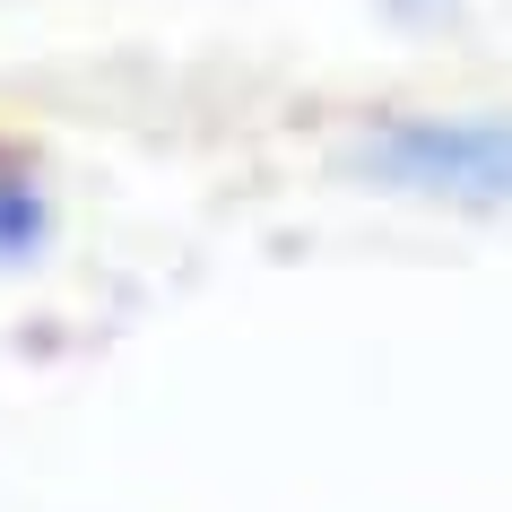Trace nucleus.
<instances>
[{
  "label": "nucleus",
  "mask_w": 512,
  "mask_h": 512,
  "mask_svg": "<svg viewBox=\"0 0 512 512\" xmlns=\"http://www.w3.org/2000/svg\"><path fill=\"white\" fill-rule=\"evenodd\" d=\"M365 165L400 191L512 209V113H434V122H382L365 139Z\"/></svg>",
  "instance_id": "obj_1"
}]
</instances>
